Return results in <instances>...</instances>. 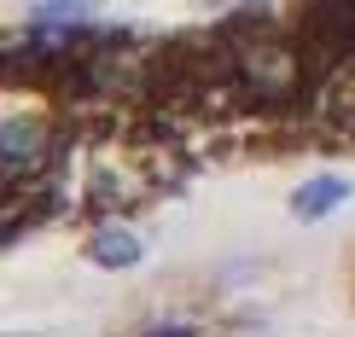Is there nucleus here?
<instances>
[{
	"label": "nucleus",
	"mask_w": 355,
	"mask_h": 337,
	"mask_svg": "<svg viewBox=\"0 0 355 337\" xmlns=\"http://www.w3.org/2000/svg\"><path fill=\"white\" fill-rule=\"evenodd\" d=\"M344 198H349L344 181H315V186H303V192H297V215H303V221H315V215H327L332 203H344Z\"/></svg>",
	"instance_id": "3"
},
{
	"label": "nucleus",
	"mask_w": 355,
	"mask_h": 337,
	"mask_svg": "<svg viewBox=\"0 0 355 337\" xmlns=\"http://www.w3.org/2000/svg\"><path fill=\"white\" fill-rule=\"evenodd\" d=\"M146 337H192V320H181V326H157V331H146Z\"/></svg>",
	"instance_id": "4"
},
{
	"label": "nucleus",
	"mask_w": 355,
	"mask_h": 337,
	"mask_svg": "<svg viewBox=\"0 0 355 337\" xmlns=\"http://www.w3.org/2000/svg\"><path fill=\"white\" fill-rule=\"evenodd\" d=\"M239 76H245V87L257 99H291L303 64H297V53H291L286 41H250L239 53Z\"/></svg>",
	"instance_id": "1"
},
{
	"label": "nucleus",
	"mask_w": 355,
	"mask_h": 337,
	"mask_svg": "<svg viewBox=\"0 0 355 337\" xmlns=\"http://www.w3.org/2000/svg\"><path fill=\"white\" fill-rule=\"evenodd\" d=\"M87 256L99 262V268H135L140 262V239L123 227H99L94 239H87Z\"/></svg>",
	"instance_id": "2"
}]
</instances>
